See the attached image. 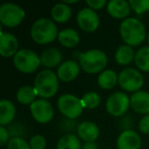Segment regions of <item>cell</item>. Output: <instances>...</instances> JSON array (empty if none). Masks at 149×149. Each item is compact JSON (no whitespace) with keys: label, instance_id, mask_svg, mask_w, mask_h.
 Segmentation results:
<instances>
[{"label":"cell","instance_id":"1","mask_svg":"<svg viewBox=\"0 0 149 149\" xmlns=\"http://www.w3.org/2000/svg\"><path fill=\"white\" fill-rule=\"evenodd\" d=\"M122 39L129 46H138L145 40L146 31L141 21L135 17H127L120 26Z\"/></svg>","mask_w":149,"mask_h":149},{"label":"cell","instance_id":"2","mask_svg":"<svg viewBox=\"0 0 149 149\" xmlns=\"http://www.w3.org/2000/svg\"><path fill=\"white\" fill-rule=\"evenodd\" d=\"M57 26L49 19H39L31 28V37L38 44H48L58 37Z\"/></svg>","mask_w":149,"mask_h":149},{"label":"cell","instance_id":"3","mask_svg":"<svg viewBox=\"0 0 149 149\" xmlns=\"http://www.w3.org/2000/svg\"><path fill=\"white\" fill-rule=\"evenodd\" d=\"M59 87L57 74L50 70H43L36 76L34 88L39 96L50 98L56 94Z\"/></svg>","mask_w":149,"mask_h":149},{"label":"cell","instance_id":"4","mask_svg":"<svg viewBox=\"0 0 149 149\" xmlns=\"http://www.w3.org/2000/svg\"><path fill=\"white\" fill-rule=\"evenodd\" d=\"M80 66L84 72L88 74L102 72L107 64V56L102 50L90 49L84 53L80 54Z\"/></svg>","mask_w":149,"mask_h":149},{"label":"cell","instance_id":"5","mask_svg":"<svg viewBox=\"0 0 149 149\" xmlns=\"http://www.w3.org/2000/svg\"><path fill=\"white\" fill-rule=\"evenodd\" d=\"M41 59L37 53L30 49L19 50L17 54L13 56V64L22 72L31 74L39 68Z\"/></svg>","mask_w":149,"mask_h":149},{"label":"cell","instance_id":"6","mask_svg":"<svg viewBox=\"0 0 149 149\" xmlns=\"http://www.w3.org/2000/svg\"><path fill=\"white\" fill-rule=\"evenodd\" d=\"M57 107L65 118L70 120L79 118L83 112V104L80 98L72 94H63L57 99Z\"/></svg>","mask_w":149,"mask_h":149},{"label":"cell","instance_id":"7","mask_svg":"<svg viewBox=\"0 0 149 149\" xmlns=\"http://www.w3.org/2000/svg\"><path fill=\"white\" fill-rule=\"evenodd\" d=\"M25 10L15 3H4L0 6V22L3 26L13 28L25 19Z\"/></svg>","mask_w":149,"mask_h":149},{"label":"cell","instance_id":"8","mask_svg":"<svg viewBox=\"0 0 149 149\" xmlns=\"http://www.w3.org/2000/svg\"><path fill=\"white\" fill-rule=\"evenodd\" d=\"M143 76L139 70L132 68H124L118 74V84L128 92H138L143 86Z\"/></svg>","mask_w":149,"mask_h":149},{"label":"cell","instance_id":"9","mask_svg":"<svg viewBox=\"0 0 149 149\" xmlns=\"http://www.w3.org/2000/svg\"><path fill=\"white\" fill-rule=\"evenodd\" d=\"M131 105V98L124 92H114L106 100V110L112 116H122Z\"/></svg>","mask_w":149,"mask_h":149},{"label":"cell","instance_id":"10","mask_svg":"<svg viewBox=\"0 0 149 149\" xmlns=\"http://www.w3.org/2000/svg\"><path fill=\"white\" fill-rule=\"evenodd\" d=\"M32 116L40 124H46L53 118V107L46 99H38L30 105Z\"/></svg>","mask_w":149,"mask_h":149},{"label":"cell","instance_id":"11","mask_svg":"<svg viewBox=\"0 0 149 149\" xmlns=\"http://www.w3.org/2000/svg\"><path fill=\"white\" fill-rule=\"evenodd\" d=\"M77 22L79 27L83 30L84 32L91 33L97 30L99 27V17L97 13L91 9L90 7H85L82 8L79 11L77 17Z\"/></svg>","mask_w":149,"mask_h":149},{"label":"cell","instance_id":"12","mask_svg":"<svg viewBox=\"0 0 149 149\" xmlns=\"http://www.w3.org/2000/svg\"><path fill=\"white\" fill-rule=\"evenodd\" d=\"M118 149H140L141 138L138 133L133 130H125L116 140Z\"/></svg>","mask_w":149,"mask_h":149},{"label":"cell","instance_id":"13","mask_svg":"<svg viewBox=\"0 0 149 149\" xmlns=\"http://www.w3.org/2000/svg\"><path fill=\"white\" fill-rule=\"evenodd\" d=\"M19 42L15 36L10 33L1 32L0 35V54L3 57L15 56L17 53Z\"/></svg>","mask_w":149,"mask_h":149},{"label":"cell","instance_id":"14","mask_svg":"<svg viewBox=\"0 0 149 149\" xmlns=\"http://www.w3.org/2000/svg\"><path fill=\"white\" fill-rule=\"evenodd\" d=\"M80 63L74 60H66L57 68V77L62 82H70L78 77L80 72Z\"/></svg>","mask_w":149,"mask_h":149},{"label":"cell","instance_id":"15","mask_svg":"<svg viewBox=\"0 0 149 149\" xmlns=\"http://www.w3.org/2000/svg\"><path fill=\"white\" fill-rule=\"evenodd\" d=\"M130 3L126 0H110L107 3V11L114 19H125L131 13Z\"/></svg>","mask_w":149,"mask_h":149},{"label":"cell","instance_id":"16","mask_svg":"<svg viewBox=\"0 0 149 149\" xmlns=\"http://www.w3.org/2000/svg\"><path fill=\"white\" fill-rule=\"evenodd\" d=\"M77 133L80 139L85 142H95L99 137V128L91 122H83L78 126Z\"/></svg>","mask_w":149,"mask_h":149},{"label":"cell","instance_id":"17","mask_svg":"<svg viewBox=\"0 0 149 149\" xmlns=\"http://www.w3.org/2000/svg\"><path fill=\"white\" fill-rule=\"evenodd\" d=\"M131 106L134 111L142 114H149V93L138 91L131 96Z\"/></svg>","mask_w":149,"mask_h":149},{"label":"cell","instance_id":"18","mask_svg":"<svg viewBox=\"0 0 149 149\" xmlns=\"http://www.w3.org/2000/svg\"><path fill=\"white\" fill-rule=\"evenodd\" d=\"M15 116V106L9 100L2 99L0 101V125L5 127L13 120Z\"/></svg>","mask_w":149,"mask_h":149},{"label":"cell","instance_id":"19","mask_svg":"<svg viewBox=\"0 0 149 149\" xmlns=\"http://www.w3.org/2000/svg\"><path fill=\"white\" fill-rule=\"evenodd\" d=\"M41 63L45 68H55L59 65L62 60V54L56 48H49L46 49L40 56Z\"/></svg>","mask_w":149,"mask_h":149},{"label":"cell","instance_id":"20","mask_svg":"<svg viewBox=\"0 0 149 149\" xmlns=\"http://www.w3.org/2000/svg\"><path fill=\"white\" fill-rule=\"evenodd\" d=\"M59 43L63 47L72 48L77 46L80 41V36L78 32L74 29H64L58 33L57 37Z\"/></svg>","mask_w":149,"mask_h":149},{"label":"cell","instance_id":"21","mask_svg":"<svg viewBox=\"0 0 149 149\" xmlns=\"http://www.w3.org/2000/svg\"><path fill=\"white\" fill-rule=\"evenodd\" d=\"M51 17L57 23H65L72 17V9L68 4L63 2L57 3L52 7Z\"/></svg>","mask_w":149,"mask_h":149},{"label":"cell","instance_id":"22","mask_svg":"<svg viewBox=\"0 0 149 149\" xmlns=\"http://www.w3.org/2000/svg\"><path fill=\"white\" fill-rule=\"evenodd\" d=\"M98 85L102 88V89H112L116 83H118V77L116 76V72L111 70H106L100 72L98 76Z\"/></svg>","mask_w":149,"mask_h":149},{"label":"cell","instance_id":"23","mask_svg":"<svg viewBox=\"0 0 149 149\" xmlns=\"http://www.w3.org/2000/svg\"><path fill=\"white\" fill-rule=\"evenodd\" d=\"M116 61L120 65H127L133 59H135V53L132 46L129 45H122L116 49V54H114Z\"/></svg>","mask_w":149,"mask_h":149},{"label":"cell","instance_id":"24","mask_svg":"<svg viewBox=\"0 0 149 149\" xmlns=\"http://www.w3.org/2000/svg\"><path fill=\"white\" fill-rule=\"evenodd\" d=\"M81 139L74 134H66L58 140L56 149H82Z\"/></svg>","mask_w":149,"mask_h":149},{"label":"cell","instance_id":"25","mask_svg":"<svg viewBox=\"0 0 149 149\" xmlns=\"http://www.w3.org/2000/svg\"><path fill=\"white\" fill-rule=\"evenodd\" d=\"M37 92L35 88L31 86H23L17 90V99L22 104H30L31 105L34 101H36L37 97Z\"/></svg>","mask_w":149,"mask_h":149},{"label":"cell","instance_id":"26","mask_svg":"<svg viewBox=\"0 0 149 149\" xmlns=\"http://www.w3.org/2000/svg\"><path fill=\"white\" fill-rule=\"evenodd\" d=\"M135 64L139 70L149 72V46L142 47L135 54Z\"/></svg>","mask_w":149,"mask_h":149},{"label":"cell","instance_id":"27","mask_svg":"<svg viewBox=\"0 0 149 149\" xmlns=\"http://www.w3.org/2000/svg\"><path fill=\"white\" fill-rule=\"evenodd\" d=\"M82 104L84 108H89V109H94L100 103V96L96 92H88L82 97L81 99Z\"/></svg>","mask_w":149,"mask_h":149},{"label":"cell","instance_id":"28","mask_svg":"<svg viewBox=\"0 0 149 149\" xmlns=\"http://www.w3.org/2000/svg\"><path fill=\"white\" fill-rule=\"evenodd\" d=\"M130 6L138 15L149 11V0H130Z\"/></svg>","mask_w":149,"mask_h":149},{"label":"cell","instance_id":"29","mask_svg":"<svg viewBox=\"0 0 149 149\" xmlns=\"http://www.w3.org/2000/svg\"><path fill=\"white\" fill-rule=\"evenodd\" d=\"M7 149H31L30 144L21 137H13L7 143Z\"/></svg>","mask_w":149,"mask_h":149},{"label":"cell","instance_id":"30","mask_svg":"<svg viewBox=\"0 0 149 149\" xmlns=\"http://www.w3.org/2000/svg\"><path fill=\"white\" fill-rule=\"evenodd\" d=\"M29 144L31 149H45L46 139L41 135H36V136L32 137Z\"/></svg>","mask_w":149,"mask_h":149},{"label":"cell","instance_id":"31","mask_svg":"<svg viewBox=\"0 0 149 149\" xmlns=\"http://www.w3.org/2000/svg\"><path fill=\"white\" fill-rule=\"evenodd\" d=\"M139 130L144 134H149V114L144 116L139 122Z\"/></svg>","mask_w":149,"mask_h":149},{"label":"cell","instance_id":"32","mask_svg":"<svg viewBox=\"0 0 149 149\" xmlns=\"http://www.w3.org/2000/svg\"><path fill=\"white\" fill-rule=\"evenodd\" d=\"M86 3L91 9H101L106 4L105 0H87Z\"/></svg>","mask_w":149,"mask_h":149},{"label":"cell","instance_id":"33","mask_svg":"<svg viewBox=\"0 0 149 149\" xmlns=\"http://www.w3.org/2000/svg\"><path fill=\"white\" fill-rule=\"evenodd\" d=\"M9 133L5 129V127H0V144L5 145L9 142Z\"/></svg>","mask_w":149,"mask_h":149},{"label":"cell","instance_id":"34","mask_svg":"<svg viewBox=\"0 0 149 149\" xmlns=\"http://www.w3.org/2000/svg\"><path fill=\"white\" fill-rule=\"evenodd\" d=\"M82 149H98V145L96 142H86Z\"/></svg>","mask_w":149,"mask_h":149},{"label":"cell","instance_id":"35","mask_svg":"<svg viewBox=\"0 0 149 149\" xmlns=\"http://www.w3.org/2000/svg\"><path fill=\"white\" fill-rule=\"evenodd\" d=\"M147 41H148V44H149V33H148V35H147Z\"/></svg>","mask_w":149,"mask_h":149}]
</instances>
